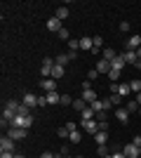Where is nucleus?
I'll return each mask as SVG.
<instances>
[{"label":"nucleus","instance_id":"f257e3e1","mask_svg":"<svg viewBox=\"0 0 141 158\" xmlns=\"http://www.w3.org/2000/svg\"><path fill=\"white\" fill-rule=\"evenodd\" d=\"M26 135H28L26 127H10V130H7V137H12L14 142H19V139H26Z\"/></svg>","mask_w":141,"mask_h":158},{"label":"nucleus","instance_id":"f03ea898","mask_svg":"<svg viewBox=\"0 0 141 158\" xmlns=\"http://www.w3.org/2000/svg\"><path fill=\"white\" fill-rule=\"evenodd\" d=\"M54 64H57V61L49 59V57H45V59H42V69H40V76H42V78H49V76H52Z\"/></svg>","mask_w":141,"mask_h":158},{"label":"nucleus","instance_id":"7ed1b4c3","mask_svg":"<svg viewBox=\"0 0 141 158\" xmlns=\"http://www.w3.org/2000/svg\"><path fill=\"white\" fill-rule=\"evenodd\" d=\"M141 47V35H129L127 43H125V50H129V52H136Z\"/></svg>","mask_w":141,"mask_h":158},{"label":"nucleus","instance_id":"20e7f679","mask_svg":"<svg viewBox=\"0 0 141 158\" xmlns=\"http://www.w3.org/2000/svg\"><path fill=\"white\" fill-rule=\"evenodd\" d=\"M40 87H42V92H57V80L54 78H42L40 80Z\"/></svg>","mask_w":141,"mask_h":158},{"label":"nucleus","instance_id":"39448f33","mask_svg":"<svg viewBox=\"0 0 141 158\" xmlns=\"http://www.w3.org/2000/svg\"><path fill=\"white\" fill-rule=\"evenodd\" d=\"M122 153H125L127 158H139V156H141V153H139V146H134L132 142H129V144L122 149Z\"/></svg>","mask_w":141,"mask_h":158},{"label":"nucleus","instance_id":"423d86ee","mask_svg":"<svg viewBox=\"0 0 141 158\" xmlns=\"http://www.w3.org/2000/svg\"><path fill=\"white\" fill-rule=\"evenodd\" d=\"M45 26H47V31H52V33H59L61 28H64V26H61V21L57 19V17H52V19H47V24H45Z\"/></svg>","mask_w":141,"mask_h":158},{"label":"nucleus","instance_id":"0eeeda50","mask_svg":"<svg viewBox=\"0 0 141 158\" xmlns=\"http://www.w3.org/2000/svg\"><path fill=\"white\" fill-rule=\"evenodd\" d=\"M115 118L120 120V123H127L129 120V111L125 109V106H115Z\"/></svg>","mask_w":141,"mask_h":158},{"label":"nucleus","instance_id":"6e6552de","mask_svg":"<svg viewBox=\"0 0 141 158\" xmlns=\"http://www.w3.org/2000/svg\"><path fill=\"white\" fill-rule=\"evenodd\" d=\"M94 69L99 71V76H101V73H106V76H108V73H111V61H106L104 57H101V59H99V64L94 66Z\"/></svg>","mask_w":141,"mask_h":158},{"label":"nucleus","instance_id":"1a4fd4ad","mask_svg":"<svg viewBox=\"0 0 141 158\" xmlns=\"http://www.w3.org/2000/svg\"><path fill=\"white\" fill-rule=\"evenodd\" d=\"M0 151H14V139L12 137H2L0 139Z\"/></svg>","mask_w":141,"mask_h":158},{"label":"nucleus","instance_id":"9d476101","mask_svg":"<svg viewBox=\"0 0 141 158\" xmlns=\"http://www.w3.org/2000/svg\"><path fill=\"white\" fill-rule=\"evenodd\" d=\"M80 123H82V127H85L87 132H92V135L99 132V123H96V120H80Z\"/></svg>","mask_w":141,"mask_h":158},{"label":"nucleus","instance_id":"9b49d317","mask_svg":"<svg viewBox=\"0 0 141 158\" xmlns=\"http://www.w3.org/2000/svg\"><path fill=\"white\" fill-rule=\"evenodd\" d=\"M125 64H127V61H125V57H122V54H118V57L111 61V69H115V71H122V69H125Z\"/></svg>","mask_w":141,"mask_h":158},{"label":"nucleus","instance_id":"f8f14e48","mask_svg":"<svg viewBox=\"0 0 141 158\" xmlns=\"http://www.w3.org/2000/svg\"><path fill=\"white\" fill-rule=\"evenodd\" d=\"M71 106H73V109H75L78 113H82V111H85V109H87L89 104H87V102H85V99L80 97V99H73V104H71Z\"/></svg>","mask_w":141,"mask_h":158},{"label":"nucleus","instance_id":"ddd939ff","mask_svg":"<svg viewBox=\"0 0 141 158\" xmlns=\"http://www.w3.org/2000/svg\"><path fill=\"white\" fill-rule=\"evenodd\" d=\"M24 104H26L28 109H33V106H38V97H35L33 92H28V94H24Z\"/></svg>","mask_w":141,"mask_h":158},{"label":"nucleus","instance_id":"4468645a","mask_svg":"<svg viewBox=\"0 0 141 158\" xmlns=\"http://www.w3.org/2000/svg\"><path fill=\"white\" fill-rule=\"evenodd\" d=\"M64 73H66V69H64V66H59V64H54V69H52V76H49V78H54V80H59V78H64Z\"/></svg>","mask_w":141,"mask_h":158},{"label":"nucleus","instance_id":"2eb2a0df","mask_svg":"<svg viewBox=\"0 0 141 158\" xmlns=\"http://www.w3.org/2000/svg\"><path fill=\"white\" fill-rule=\"evenodd\" d=\"M68 14H71V10H68V7H57L54 17H57L59 21H64V19H68Z\"/></svg>","mask_w":141,"mask_h":158},{"label":"nucleus","instance_id":"dca6fc26","mask_svg":"<svg viewBox=\"0 0 141 158\" xmlns=\"http://www.w3.org/2000/svg\"><path fill=\"white\" fill-rule=\"evenodd\" d=\"M89 109H92L94 113H101V111H106V104H104V99H96V102L89 104Z\"/></svg>","mask_w":141,"mask_h":158},{"label":"nucleus","instance_id":"f3484780","mask_svg":"<svg viewBox=\"0 0 141 158\" xmlns=\"http://www.w3.org/2000/svg\"><path fill=\"white\" fill-rule=\"evenodd\" d=\"M129 92H132V87H129V83H118V94H120L122 99L127 97Z\"/></svg>","mask_w":141,"mask_h":158},{"label":"nucleus","instance_id":"a211bd4d","mask_svg":"<svg viewBox=\"0 0 141 158\" xmlns=\"http://www.w3.org/2000/svg\"><path fill=\"white\" fill-rule=\"evenodd\" d=\"M82 99L92 104V102H96V99H99V94L94 92V90H82Z\"/></svg>","mask_w":141,"mask_h":158},{"label":"nucleus","instance_id":"6ab92c4d","mask_svg":"<svg viewBox=\"0 0 141 158\" xmlns=\"http://www.w3.org/2000/svg\"><path fill=\"white\" fill-rule=\"evenodd\" d=\"M122 57H125V61H127V64H132V66H134L136 61H139L136 52H129V50H125V52H122Z\"/></svg>","mask_w":141,"mask_h":158},{"label":"nucleus","instance_id":"aec40b11","mask_svg":"<svg viewBox=\"0 0 141 158\" xmlns=\"http://www.w3.org/2000/svg\"><path fill=\"white\" fill-rule=\"evenodd\" d=\"M94 139H96V146H104L108 142V132H96L94 135Z\"/></svg>","mask_w":141,"mask_h":158},{"label":"nucleus","instance_id":"412c9836","mask_svg":"<svg viewBox=\"0 0 141 158\" xmlns=\"http://www.w3.org/2000/svg\"><path fill=\"white\" fill-rule=\"evenodd\" d=\"M47 104H61V94L59 92H47Z\"/></svg>","mask_w":141,"mask_h":158},{"label":"nucleus","instance_id":"4be33fe9","mask_svg":"<svg viewBox=\"0 0 141 158\" xmlns=\"http://www.w3.org/2000/svg\"><path fill=\"white\" fill-rule=\"evenodd\" d=\"M92 47H94V43H92V38H89V35L80 38V50H92Z\"/></svg>","mask_w":141,"mask_h":158},{"label":"nucleus","instance_id":"5701e85b","mask_svg":"<svg viewBox=\"0 0 141 158\" xmlns=\"http://www.w3.org/2000/svg\"><path fill=\"white\" fill-rule=\"evenodd\" d=\"M115 57H118V52H115L113 47H106V50H104V59L106 61H113Z\"/></svg>","mask_w":141,"mask_h":158},{"label":"nucleus","instance_id":"b1692460","mask_svg":"<svg viewBox=\"0 0 141 158\" xmlns=\"http://www.w3.org/2000/svg\"><path fill=\"white\" fill-rule=\"evenodd\" d=\"M54 61H57L59 66H64V64H68V61H73V59H71V54H68V52H64V54H59Z\"/></svg>","mask_w":141,"mask_h":158},{"label":"nucleus","instance_id":"393cba45","mask_svg":"<svg viewBox=\"0 0 141 158\" xmlns=\"http://www.w3.org/2000/svg\"><path fill=\"white\" fill-rule=\"evenodd\" d=\"M80 116H82V120H94V116H96V113H94L92 109H89V106H87V109H85V111H82Z\"/></svg>","mask_w":141,"mask_h":158},{"label":"nucleus","instance_id":"a878e982","mask_svg":"<svg viewBox=\"0 0 141 158\" xmlns=\"http://www.w3.org/2000/svg\"><path fill=\"white\" fill-rule=\"evenodd\" d=\"M68 50H71V52H78V50H80V40L71 38V40H68Z\"/></svg>","mask_w":141,"mask_h":158},{"label":"nucleus","instance_id":"bb28decb","mask_svg":"<svg viewBox=\"0 0 141 158\" xmlns=\"http://www.w3.org/2000/svg\"><path fill=\"white\" fill-rule=\"evenodd\" d=\"M125 109H127L129 113H134V111H139V102H136V99H134V102H127V104H125Z\"/></svg>","mask_w":141,"mask_h":158},{"label":"nucleus","instance_id":"cd10ccee","mask_svg":"<svg viewBox=\"0 0 141 158\" xmlns=\"http://www.w3.org/2000/svg\"><path fill=\"white\" fill-rule=\"evenodd\" d=\"M57 135H59V137H61V139H68V135H71V130H68V127H66V125H61V127H59V130H57Z\"/></svg>","mask_w":141,"mask_h":158},{"label":"nucleus","instance_id":"c85d7f7f","mask_svg":"<svg viewBox=\"0 0 141 158\" xmlns=\"http://www.w3.org/2000/svg\"><path fill=\"white\" fill-rule=\"evenodd\" d=\"M68 139H71V144H80V132L73 130L71 135H68Z\"/></svg>","mask_w":141,"mask_h":158},{"label":"nucleus","instance_id":"c756f323","mask_svg":"<svg viewBox=\"0 0 141 158\" xmlns=\"http://www.w3.org/2000/svg\"><path fill=\"white\" fill-rule=\"evenodd\" d=\"M108 102H111L113 106H120V104H122V97H120V94H111V97H108Z\"/></svg>","mask_w":141,"mask_h":158},{"label":"nucleus","instance_id":"7c9ffc66","mask_svg":"<svg viewBox=\"0 0 141 158\" xmlns=\"http://www.w3.org/2000/svg\"><path fill=\"white\" fill-rule=\"evenodd\" d=\"M17 113H19V116H31V109H28L26 104H19V109H17Z\"/></svg>","mask_w":141,"mask_h":158},{"label":"nucleus","instance_id":"2f4dec72","mask_svg":"<svg viewBox=\"0 0 141 158\" xmlns=\"http://www.w3.org/2000/svg\"><path fill=\"white\" fill-rule=\"evenodd\" d=\"M57 35H59V40H66V43L71 40V33H68V28H61V31L57 33Z\"/></svg>","mask_w":141,"mask_h":158},{"label":"nucleus","instance_id":"473e14b6","mask_svg":"<svg viewBox=\"0 0 141 158\" xmlns=\"http://www.w3.org/2000/svg\"><path fill=\"white\" fill-rule=\"evenodd\" d=\"M5 106H7V109H12V111H17V109H19V102H17V99H7Z\"/></svg>","mask_w":141,"mask_h":158},{"label":"nucleus","instance_id":"72a5a7b5","mask_svg":"<svg viewBox=\"0 0 141 158\" xmlns=\"http://www.w3.org/2000/svg\"><path fill=\"white\" fill-rule=\"evenodd\" d=\"M129 87H132V92L139 94V92H141V80H132V83H129Z\"/></svg>","mask_w":141,"mask_h":158},{"label":"nucleus","instance_id":"f704fd0d","mask_svg":"<svg viewBox=\"0 0 141 158\" xmlns=\"http://www.w3.org/2000/svg\"><path fill=\"white\" fill-rule=\"evenodd\" d=\"M120 73H122V71H115V69H111V73H108V78H111V80L115 83V80H120Z\"/></svg>","mask_w":141,"mask_h":158},{"label":"nucleus","instance_id":"c9c22d12","mask_svg":"<svg viewBox=\"0 0 141 158\" xmlns=\"http://www.w3.org/2000/svg\"><path fill=\"white\" fill-rule=\"evenodd\" d=\"M68 104H73L71 94H61V106H68Z\"/></svg>","mask_w":141,"mask_h":158},{"label":"nucleus","instance_id":"e433bc0d","mask_svg":"<svg viewBox=\"0 0 141 158\" xmlns=\"http://www.w3.org/2000/svg\"><path fill=\"white\" fill-rule=\"evenodd\" d=\"M96 153H99V158L108 156V149H106V144H104V146H96Z\"/></svg>","mask_w":141,"mask_h":158},{"label":"nucleus","instance_id":"4c0bfd02","mask_svg":"<svg viewBox=\"0 0 141 158\" xmlns=\"http://www.w3.org/2000/svg\"><path fill=\"white\" fill-rule=\"evenodd\" d=\"M92 43H94V47H101V45H104V38H101V35H94Z\"/></svg>","mask_w":141,"mask_h":158},{"label":"nucleus","instance_id":"58836bf2","mask_svg":"<svg viewBox=\"0 0 141 158\" xmlns=\"http://www.w3.org/2000/svg\"><path fill=\"white\" fill-rule=\"evenodd\" d=\"M118 28H120L122 33H127V31H129L132 26H129V21H120V26H118Z\"/></svg>","mask_w":141,"mask_h":158},{"label":"nucleus","instance_id":"ea45409f","mask_svg":"<svg viewBox=\"0 0 141 158\" xmlns=\"http://www.w3.org/2000/svg\"><path fill=\"white\" fill-rule=\"evenodd\" d=\"M96 76H99V71H96V69H92V71L87 73V80H96Z\"/></svg>","mask_w":141,"mask_h":158},{"label":"nucleus","instance_id":"a19ab883","mask_svg":"<svg viewBox=\"0 0 141 158\" xmlns=\"http://www.w3.org/2000/svg\"><path fill=\"white\" fill-rule=\"evenodd\" d=\"M99 132H108V120H101L99 123Z\"/></svg>","mask_w":141,"mask_h":158},{"label":"nucleus","instance_id":"79ce46f5","mask_svg":"<svg viewBox=\"0 0 141 158\" xmlns=\"http://www.w3.org/2000/svg\"><path fill=\"white\" fill-rule=\"evenodd\" d=\"M132 144H134V146H139V149H141V135H134V137H132Z\"/></svg>","mask_w":141,"mask_h":158},{"label":"nucleus","instance_id":"37998d69","mask_svg":"<svg viewBox=\"0 0 141 158\" xmlns=\"http://www.w3.org/2000/svg\"><path fill=\"white\" fill-rule=\"evenodd\" d=\"M40 158H57V153H52V151H42Z\"/></svg>","mask_w":141,"mask_h":158},{"label":"nucleus","instance_id":"c03bdc74","mask_svg":"<svg viewBox=\"0 0 141 158\" xmlns=\"http://www.w3.org/2000/svg\"><path fill=\"white\" fill-rule=\"evenodd\" d=\"M0 158H14L12 151H0Z\"/></svg>","mask_w":141,"mask_h":158},{"label":"nucleus","instance_id":"a18cd8bd","mask_svg":"<svg viewBox=\"0 0 141 158\" xmlns=\"http://www.w3.org/2000/svg\"><path fill=\"white\" fill-rule=\"evenodd\" d=\"M66 127H68V130H71V132H73V130H78V125H75L73 120H68V123H66Z\"/></svg>","mask_w":141,"mask_h":158},{"label":"nucleus","instance_id":"49530a36","mask_svg":"<svg viewBox=\"0 0 141 158\" xmlns=\"http://www.w3.org/2000/svg\"><path fill=\"white\" fill-rule=\"evenodd\" d=\"M113 158H127V156H125L122 151H115V153H113Z\"/></svg>","mask_w":141,"mask_h":158},{"label":"nucleus","instance_id":"de8ad7c7","mask_svg":"<svg viewBox=\"0 0 141 158\" xmlns=\"http://www.w3.org/2000/svg\"><path fill=\"white\" fill-rule=\"evenodd\" d=\"M136 102H139V106H141V92H139V94H136Z\"/></svg>","mask_w":141,"mask_h":158},{"label":"nucleus","instance_id":"09e8293b","mask_svg":"<svg viewBox=\"0 0 141 158\" xmlns=\"http://www.w3.org/2000/svg\"><path fill=\"white\" fill-rule=\"evenodd\" d=\"M14 158H24V153H14Z\"/></svg>","mask_w":141,"mask_h":158},{"label":"nucleus","instance_id":"8fccbe9b","mask_svg":"<svg viewBox=\"0 0 141 158\" xmlns=\"http://www.w3.org/2000/svg\"><path fill=\"white\" fill-rule=\"evenodd\" d=\"M104 158H113V153H108V156H104Z\"/></svg>","mask_w":141,"mask_h":158},{"label":"nucleus","instance_id":"3c124183","mask_svg":"<svg viewBox=\"0 0 141 158\" xmlns=\"http://www.w3.org/2000/svg\"><path fill=\"white\" fill-rule=\"evenodd\" d=\"M61 158H75V156H61Z\"/></svg>","mask_w":141,"mask_h":158},{"label":"nucleus","instance_id":"603ef678","mask_svg":"<svg viewBox=\"0 0 141 158\" xmlns=\"http://www.w3.org/2000/svg\"><path fill=\"white\" fill-rule=\"evenodd\" d=\"M139 116H141V106H139Z\"/></svg>","mask_w":141,"mask_h":158},{"label":"nucleus","instance_id":"864d4df0","mask_svg":"<svg viewBox=\"0 0 141 158\" xmlns=\"http://www.w3.org/2000/svg\"><path fill=\"white\" fill-rule=\"evenodd\" d=\"M75 158H82V156H75Z\"/></svg>","mask_w":141,"mask_h":158},{"label":"nucleus","instance_id":"5fc2aeb1","mask_svg":"<svg viewBox=\"0 0 141 158\" xmlns=\"http://www.w3.org/2000/svg\"><path fill=\"white\" fill-rule=\"evenodd\" d=\"M139 153H141V149H139Z\"/></svg>","mask_w":141,"mask_h":158}]
</instances>
